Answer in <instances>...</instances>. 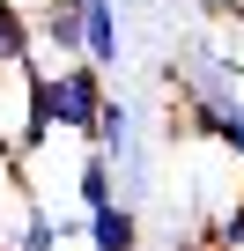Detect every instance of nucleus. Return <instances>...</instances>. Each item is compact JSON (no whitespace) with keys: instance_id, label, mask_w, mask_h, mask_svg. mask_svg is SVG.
<instances>
[{"instance_id":"f257e3e1","label":"nucleus","mask_w":244,"mask_h":251,"mask_svg":"<svg viewBox=\"0 0 244 251\" xmlns=\"http://www.w3.org/2000/svg\"><path fill=\"white\" fill-rule=\"evenodd\" d=\"M96 103H104V74H96V67H81V59H67V67L52 74V111H59V133H89Z\"/></svg>"},{"instance_id":"f03ea898","label":"nucleus","mask_w":244,"mask_h":251,"mask_svg":"<svg viewBox=\"0 0 244 251\" xmlns=\"http://www.w3.org/2000/svg\"><path fill=\"white\" fill-rule=\"evenodd\" d=\"M178 103L192 111V126L215 141V148H229V155H244V96H207V89H178Z\"/></svg>"},{"instance_id":"7ed1b4c3","label":"nucleus","mask_w":244,"mask_h":251,"mask_svg":"<svg viewBox=\"0 0 244 251\" xmlns=\"http://www.w3.org/2000/svg\"><path fill=\"white\" fill-rule=\"evenodd\" d=\"M81 67H118V8L111 0H81Z\"/></svg>"},{"instance_id":"20e7f679","label":"nucleus","mask_w":244,"mask_h":251,"mask_svg":"<svg viewBox=\"0 0 244 251\" xmlns=\"http://www.w3.org/2000/svg\"><path fill=\"white\" fill-rule=\"evenodd\" d=\"M81 236H89V251H141V214L126 200H111V207H96L81 222Z\"/></svg>"},{"instance_id":"39448f33","label":"nucleus","mask_w":244,"mask_h":251,"mask_svg":"<svg viewBox=\"0 0 244 251\" xmlns=\"http://www.w3.org/2000/svg\"><path fill=\"white\" fill-rule=\"evenodd\" d=\"M37 45H52L59 59H81V0H45V8L30 15Z\"/></svg>"},{"instance_id":"423d86ee","label":"nucleus","mask_w":244,"mask_h":251,"mask_svg":"<svg viewBox=\"0 0 244 251\" xmlns=\"http://www.w3.org/2000/svg\"><path fill=\"white\" fill-rule=\"evenodd\" d=\"M81 141H89L96 155H111V163H118V155H126V148H134V111H126V103H118V96H104V103H96V118H89V133H81Z\"/></svg>"},{"instance_id":"0eeeda50","label":"nucleus","mask_w":244,"mask_h":251,"mask_svg":"<svg viewBox=\"0 0 244 251\" xmlns=\"http://www.w3.org/2000/svg\"><path fill=\"white\" fill-rule=\"evenodd\" d=\"M23 59H37V30L23 15V0H0V74L23 67Z\"/></svg>"},{"instance_id":"6e6552de","label":"nucleus","mask_w":244,"mask_h":251,"mask_svg":"<svg viewBox=\"0 0 244 251\" xmlns=\"http://www.w3.org/2000/svg\"><path fill=\"white\" fill-rule=\"evenodd\" d=\"M74 200H81V214H96V207H111L118 200V177H111V155H81V170H74Z\"/></svg>"},{"instance_id":"1a4fd4ad","label":"nucleus","mask_w":244,"mask_h":251,"mask_svg":"<svg viewBox=\"0 0 244 251\" xmlns=\"http://www.w3.org/2000/svg\"><path fill=\"white\" fill-rule=\"evenodd\" d=\"M67 236H59V222L45 214V207H23V222H15V236H8V251H59Z\"/></svg>"},{"instance_id":"9d476101","label":"nucleus","mask_w":244,"mask_h":251,"mask_svg":"<svg viewBox=\"0 0 244 251\" xmlns=\"http://www.w3.org/2000/svg\"><path fill=\"white\" fill-rule=\"evenodd\" d=\"M215 244H222V251H244V192H237V207L222 214V229H215Z\"/></svg>"},{"instance_id":"9b49d317","label":"nucleus","mask_w":244,"mask_h":251,"mask_svg":"<svg viewBox=\"0 0 244 251\" xmlns=\"http://www.w3.org/2000/svg\"><path fill=\"white\" fill-rule=\"evenodd\" d=\"M170 251H215V244H170Z\"/></svg>"},{"instance_id":"f8f14e48","label":"nucleus","mask_w":244,"mask_h":251,"mask_svg":"<svg viewBox=\"0 0 244 251\" xmlns=\"http://www.w3.org/2000/svg\"><path fill=\"white\" fill-rule=\"evenodd\" d=\"M215 251H222V244H215Z\"/></svg>"}]
</instances>
